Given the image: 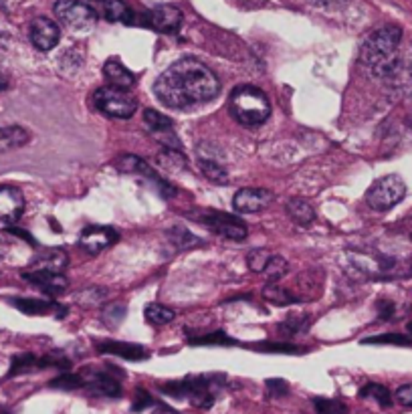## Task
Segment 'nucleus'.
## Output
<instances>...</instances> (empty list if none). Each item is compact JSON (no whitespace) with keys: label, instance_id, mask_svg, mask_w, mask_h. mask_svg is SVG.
I'll list each match as a JSON object with an SVG mask.
<instances>
[{"label":"nucleus","instance_id":"473e14b6","mask_svg":"<svg viewBox=\"0 0 412 414\" xmlns=\"http://www.w3.org/2000/svg\"><path fill=\"white\" fill-rule=\"evenodd\" d=\"M287 269H289L287 261H285L281 255H273V257H271V261L267 263L263 275H265L267 279H269V283H277L281 277L287 273Z\"/></svg>","mask_w":412,"mask_h":414},{"label":"nucleus","instance_id":"423d86ee","mask_svg":"<svg viewBox=\"0 0 412 414\" xmlns=\"http://www.w3.org/2000/svg\"><path fill=\"white\" fill-rule=\"evenodd\" d=\"M55 15L65 27L73 30H87L95 25V11L81 0H57Z\"/></svg>","mask_w":412,"mask_h":414},{"label":"nucleus","instance_id":"c85d7f7f","mask_svg":"<svg viewBox=\"0 0 412 414\" xmlns=\"http://www.w3.org/2000/svg\"><path fill=\"white\" fill-rule=\"evenodd\" d=\"M263 297L267 301H271L273 305H291V303H297V297L291 296L289 289H283L277 283H267V287L263 289Z\"/></svg>","mask_w":412,"mask_h":414},{"label":"nucleus","instance_id":"412c9836","mask_svg":"<svg viewBox=\"0 0 412 414\" xmlns=\"http://www.w3.org/2000/svg\"><path fill=\"white\" fill-rule=\"evenodd\" d=\"M30 133L20 128V126H8V128H0V154L8 152V150L23 148L25 144H29Z\"/></svg>","mask_w":412,"mask_h":414},{"label":"nucleus","instance_id":"ea45409f","mask_svg":"<svg viewBox=\"0 0 412 414\" xmlns=\"http://www.w3.org/2000/svg\"><path fill=\"white\" fill-rule=\"evenodd\" d=\"M364 343H392V346H412L411 338L400 336V334H382V336H374L366 338Z\"/></svg>","mask_w":412,"mask_h":414},{"label":"nucleus","instance_id":"a19ab883","mask_svg":"<svg viewBox=\"0 0 412 414\" xmlns=\"http://www.w3.org/2000/svg\"><path fill=\"white\" fill-rule=\"evenodd\" d=\"M154 404V398L147 394V390H142V388H138L135 390V396H133V410L135 413H140V410H146L147 406H152Z\"/></svg>","mask_w":412,"mask_h":414},{"label":"nucleus","instance_id":"49530a36","mask_svg":"<svg viewBox=\"0 0 412 414\" xmlns=\"http://www.w3.org/2000/svg\"><path fill=\"white\" fill-rule=\"evenodd\" d=\"M344 2L346 0H313V4H317V6H339Z\"/></svg>","mask_w":412,"mask_h":414},{"label":"nucleus","instance_id":"7ed1b4c3","mask_svg":"<svg viewBox=\"0 0 412 414\" xmlns=\"http://www.w3.org/2000/svg\"><path fill=\"white\" fill-rule=\"evenodd\" d=\"M229 109L233 118L247 128L261 126L271 116V104L267 95L261 89L253 87V85H241V87L233 89L231 99H229Z\"/></svg>","mask_w":412,"mask_h":414},{"label":"nucleus","instance_id":"09e8293b","mask_svg":"<svg viewBox=\"0 0 412 414\" xmlns=\"http://www.w3.org/2000/svg\"><path fill=\"white\" fill-rule=\"evenodd\" d=\"M6 85H8V81H6V77L0 73V91H4L6 89Z\"/></svg>","mask_w":412,"mask_h":414},{"label":"nucleus","instance_id":"20e7f679","mask_svg":"<svg viewBox=\"0 0 412 414\" xmlns=\"http://www.w3.org/2000/svg\"><path fill=\"white\" fill-rule=\"evenodd\" d=\"M93 105L109 118L130 119L138 111V99L128 89L105 85L93 93Z\"/></svg>","mask_w":412,"mask_h":414},{"label":"nucleus","instance_id":"39448f33","mask_svg":"<svg viewBox=\"0 0 412 414\" xmlns=\"http://www.w3.org/2000/svg\"><path fill=\"white\" fill-rule=\"evenodd\" d=\"M406 196V184L404 180L396 174H388V176L378 178L366 193L370 208L384 212L396 207L398 202H402V198Z\"/></svg>","mask_w":412,"mask_h":414},{"label":"nucleus","instance_id":"f257e3e1","mask_svg":"<svg viewBox=\"0 0 412 414\" xmlns=\"http://www.w3.org/2000/svg\"><path fill=\"white\" fill-rule=\"evenodd\" d=\"M221 91L217 75L196 59H180L164 71L156 83V97L170 109H186L206 104Z\"/></svg>","mask_w":412,"mask_h":414},{"label":"nucleus","instance_id":"f704fd0d","mask_svg":"<svg viewBox=\"0 0 412 414\" xmlns=\"http://www.w3.org/2000/svg\"><path fill=\"white\" fill-rule=\"evenodd\" d=\"M271 251H267V249H255V251H250L247 255V265L253 273H263L265 271L267 263L271 261Z\"/></svg>","mask_w":412,"mask_h":414},{"label":"nucleus","instance_id":"2eb2a0df","mask_svg":"<svg viewBox=\"0 0 412 414\" xmlns=\"http://www.w3.org/2000/svg\"><path fill=\"white\" fill-rule=\"evenodd\" d=\"M23 279L39 287L47 296H59L69 285L63 273H47V271H25Z\"/></svg>","mask_w":412,"mask_h":414},{"label":"nucleus","instance_id":"aec40b11","mask_svg":"<svg viewBox=\"0 0 412 414\" xmlns=\"http://www.w3.org/2000/svg\"><path fill=\"white\" fill-rule=\"evenodd\" d=\"M16 310L29 315H47V313H55L57 317H63L67 310H63L61 305L53 303V301H44V299H15Z\"/></svg>","mask_w":412,"mask_h":414},{"label":"nucleus","instance_id":"5701e85b","mask_svg":"<svg viewBox=\"0 0 412 414\" xmlns=\"http://www.w3.org/2000/svg\"><path fill=\"white\" fill-rule=\"evenodd\" d=\"M166 237L176 247L178 251H188V249H196V247H202L205 245V241H200L186 226H172L166 233Z\"/></svg>","mask_w":412,"mask_h":414},{"label":"nucleus","instance_id":"37998d69","mask_svg":"<svg viewBox=\"0 0 412 414\" xmlns=\"http://www.w3.org/2000/svg\"><path fill=\"white\" fill-rule=\"evenodd\" d=\"M394 398H396L398 404L412 408V384L400 386L396 390V394H394Z\"/></svg>","mask_w":412,"mask_h":414},{"label":"nucleus","instance_id":"79ce46f5","mask_svg":"<svg viewBox=\"0 0 412 414\" xmlns=\"http://www.w3.org/2000/svg\"><path fill=\"white\" fill-rule=\"evenodd\" d=\"M267 388L271 392V396H285L289 392V386L285 380L281 378H275V380H267Z\"/></svg>","mask_w":412,"mask_h":414},{"label":"nucleus","instance_id":"c9c22d12","mask_svg":"<svg viewBox=\"0 0 412 414\" xmlns=\"http://www.w3.org/2000/svg\"><path fill=\"white\" fill-rule=\"evenodd\" d=\"M53 388H61V390H75V388H83L85 382L81 378V374H71V372H63L59 378L51 380Z\"/></svg>","mask_w":412,"mask_h":414},{"label":"nucleus","instance_id":"f8f14e48","mask_svg":"<svg viewBox=\"0 0 412 414\" xmlns=\"http://www.w3.org/2000/svg\"><path fill=\"white\" fill-rule=\"evenodd\" d=\"M386 87L390 89L398 99H411L412 97V63L402 59L392 67V71L382 79Z\"/></svg>","mask_w":412,"mask_h":414},{"label":"nucleus","instance_id":"393cba45","mask_svg":"<svg viewBox=\"0 0 412 414\" xmlns=\"http://www.w3.org/2000/svg\"><path fill=\"white\" fill-rule=\"evenodd\" d=\"M144 121H146L147 130L156 135H172V128H174V121L172 118L164 116L156 109H144Z\"/></svg>","mask_w":412,"mask_h":414},{"label":"nucleus","instance_id":"ddd939ff","mask_svg":"<svg viewBox=\"0 0 412 414\" xmlns=\"http://www.w3.org/2000/svg\"><path fill=\"white\" fill-rule=\"evenodd\" d=\"M81 378H83V382H85L89 390L93 394H97V396H107V398H119L121 396V386L111 376V372L85 368V370L81 372Z\"/></svg>","mask_w":412,"mask_h":414},{"label":"nucleus","instance_id":"a211bd4d","mask_svg":"<svg viewBox=\"0 0 412 414\" xmlns=\"http://www.w3.org/2000/svg\"><path fill=\"white\" fill-rule=\"evenodd\" d=\"M67 267V252L61 249H47L43 255L30 261L27 271H47V273H63Z\"/></svg>","mask_w":412,"mask_h":414},{"label":"nucleus","instance_id":"f03ea898","mask_svg":"<svg viewBox=\"0 0 412 414\" xmlns=\"http://www.w3.org/2000/svg\"><path fill=\"white\" fill-rule=\"evenodd\" d=\"M402 41V29L396 25H386L376 29L360 47V63L376 79H384L400 61L398 44Z\"/></svg>","mask_w":412,"mask_h":414},{"label":"nucleus","instance_id":"3c124183","mask_svg":"<svg viewBox=\"0 0 412 414\" xmlns=\"http://www.w3.org/2000/svg\"><path fill=\"white\" fill-rule=\"evenodd\" d=\"M408 334L412 336V322H408Z\"/></svg>","mask_w":412,"mask_h":414},{"label":"nucleus","instance_id":"bb28decb","mask_svg":"<svg viewBox=\"0 0 412 414\" xmlns=\"http://www.w3.org/2000/svg\"><path fill=\"white\" fill-rule=\"evenodd\" d=\"M198 168L205 174L206 180L214 182V184H226L229 182V174L217 160L210 158H198Z\"/></svg>","mask_w":412,"mask_h":414},{"label":"nucleus","instance_id":"0eeeda50","mask_svg":"<svg viewBox=\"0 0 412 414\" xmlns=\"http://www.w3.org/2000/svg\"><path fill=\"white\" fill-rule=\"evenodd\" d=\"M192 219L200 221L205 226H208L214 235L231 241H243L247 237V226L235 214L229 212H217V210H206L205 214H194Z\"/></svg>","mask_w":412,"mask_h":414},{"label":"nucleus","instance_id":"4c0bfd02","mask_svg":"<svg viewBox=\"0 0 412 414\" xmlns=\"http://www.w3.org/2000/svg\"><path fill=\"white\" fill-rule=\"evenodd\" d=\"M257 350H261V352H271V354H275V352H279V354H297V352H301V348L299 346H293V343H287V341H263V343H257L255 346Z\"/></svg>","mask_w":412,"mask_h":414},{"label":"nucleus","instance_id":"8fccbe9b","mask_svg":"<svg viewBox=\"0 0 412 414\" xmlns=\"http://www.w3.org/2000/svg\"><path fill=\"white\" fill-rule=\"evenodd\" d=\"M0 414H11V413H8L6 408H2V406H0Z\"/></svg>","mask_w":412,"mask_h":414},{"label":"nucleus","instance_id":"a18cd8bd","mask_svg":"<svg viewBox=\"0 0 412 414\" xmlns=\"http://www.w3.org/2000/svg\"><path fill=\"white\" fill-rule=\"evenodd\" d=\"M11 233H13V235H18V237H23V238H25V241H27V243H29V245H32V247L37 245V243H35V238L30 237L29 233H25V231H20V229H11Z\"/></svg>","mask_w":412,"mask_h":414},{"label":"nucleus","instance_id":"e433bc0d","mask_svg":"<svg viewBox=\"0 0 412 414\" xmlns=\"http://www.w3.org/2000/svg\"><path fill=\"white\" fill-rule=\"evenodd\" d=\"M188 341H190L192 346H233V343H236L224 331H214V334H208V336H202V338H192Z\"/></svg>","mask_w":412,"mask_h":414},{"label":"nucleus","instance_id":"dca6fc26","mask_svg":"<svg viewBox=\"0 0 412 414\" xmlns=\"http://www.w3.org/2000/svg\"><path fill=\"white\" fill-rule=\"evenodd\" d=\"M25 210V196L15 186H0V221L16 222Z\"/></svg>","mask_w":412,"mask_h":414},{"label":"nucleus","instance_id":"7c9ffc66","mask_svg":"<svg viewBox=\"0 0 412 414\" xmlns=\"http://www.w3.org/2000/svg\"><path fill=\"white\" fill-rule=\"evenodd\" d=\"M360 396L362 398H372L376 400L380 406L384 408H388L390 404H392V394H390V390L382 384H376V382H370L366 384L362 390H360Z\"/></svg>","mask_w":412,"mask_h":414},{"label":"nucleus","instance_id":"4be33fe9","mask_svg":"<svg viewBox=\"0 0 412 414\" xmlns=\"http://www.w3.org/2000/svg\"><path fill=\"white\" fill-rule=\"evenodd\" d=\"M103 16L111 23H126L132 25L135 20L133 11L123 2V0H102Z\"/></svg>","mask_w":412,"mask_h":414},{"label":"nucleus","instance_id":"c756f323","mask_svg":"<svg viewBox=\"0 0 412 414\" xmlns=\"http://www.w3.org/2000/svg\"><path fill=\"white\" fill-rule=\"evenodd\" d=\"M308 319V313H291V315H287V317L281 322L279 327H277V331H279L281 336H293V334H299V331H303V329L309 326Z\"/></svg>","mask_w":412,"mask_h":414},{"label":"nucleus","instance_id":"2f4dec72","mask_svg":"<svg viewBox=\"0 0 412 414\" xmlns=\"http://www.w3.org/2000/svg\"><path fill=\"white\" fill-rule=\"evenodd\" d=\"M126 305L123 303H109V305H105L102 311V322L107 327H111V329H116L119 327V324L123 322V317H126Z\"/></svg>","mask_w":412,"mask_h":414},{"label":"nucleus","instance_id":"6e6552de","mask_svg":"<svg viewBox=\"0 0 412 414\" xmlns=\"http://www.w3.org/2000/svg\"><path fill=\"white\" fill-rule=\"evenodd\" d=\"M116 166H118L119 172L140 174V176L147 178L150 182H154V184H156V188H158V193L162 194L164 198H170V196H174V194H176V188H174L172 184H168L164 178L158 176V174L152 170V166H150L146 160H142V158H138V156H133V154L119 156L118 160H116Z\"/></svg>","mask_w":412,"mask_h":414},{"label":"nucleus","instance_id":"603ef678","mask_svg":"<svg viewBox=\"0 0 412 414\" xmlns=\"http://www.w3.org/2000/svg\"><path fill=\"white\" fill-rule=\"evenodd\" d=\"M411 238H412V235H411Z\"/></svg>","mask_w":412,"mask_h":414},{"label":"nucleus","instance_id":"1a4fd4ad","mask_svg":"<svg viewBox=\"0 0 412 414\" xmlns=\"http://www.w3.org/2000/svg\"><path fill=\"white\" fill-rule=\"evenodd\" d=\"M142 25L147 29L156 30V32L170 35V32H176L180 29L182 13H180V8L172 6V4H160V6L146 11L142 15Z\"/></svg>","mask_w":412,"mask_h":414},{"label":"nucleus","instance_id":"de8ad7c7","mask_svg":"<svg viewBox=\"0 0 412 414\" xmlns=\"http://www.w3.org/2000/svg\"><path fill=\"white\" fill-rule=\"evenodd\" d=\"M154 414H180L176 410H172V408H168V406H160V408H156Z\"/></svg>","mask_w":412,"mask_h":414},{"label":"nucleus","instance_id":"9b49d317","mask_svg":"<svg viewBox=\"0 0 412 414\" xmlns=\"http://www.w3.org/2000/svg\"><path fill=\"white\" fill-rule=\"evenodd\" d=\"M29 37L30 43L35 44L39 51H51V49H55L57 43H59V25L53 23L51 18L39 16V18H35V20L30 23Z\"/></svg>","mask_w":412,"mask_h":414},{"label":"nucleus","instance_id":"a878e982","mask_svg":"<svg viewBox=\"0 0 412 414\" xmlns=\"http://www.w3.org/2000/svg\"><path fill=\"white\" fill-rule=\"evenodd\" d=\"M156 160L168 172H180V170H186L188 168L186 156L178 148H162L158 152V158Z\"/></svg>","mask_w":412,"mask_h":414},{"label":"nucleus","instance_id":"58836bf2","mask_svg":"<svg viewBox=\"0 0 412 414\" xmlns=\"http://www.w3.org/2000/svg\"><path fill=\"white\" fill-rule=\"evenodd\" d=\"M315 410L317 414H346L348 408L339 402V400H329V398H315Z\"/></svg>","mask_w":412,"mask_h":414},{"label":"nucleus","instance_id":"72a5a7b5","mask_svg":"<svg viewBox=\"0 0 412 414\" xmlns=\"http://www.w3.org/2000/svg\"><path fill=\"white\" fill-rule=\"evenodd\" d=\"M35 368H41L39 366V358L32 354H18L13 358V366H11V376L16 374H23V372L35 370Z\"/></svg>","mask_w":412,"mask_h":414},{"label":"nucleus","instance_id":"c03bdc74","mask_svg":"<svg viewBox=\"0 0 412 414\" xmlns=\"http://www.w3.org/2000/svg\"><path fill=\"white\" fill-rule=\"evenodd\" d=\"M378 311H380V319H390L394 315V303L384 299L378 303Z\"/></svg>","mask_w":412,"mask_h":414},{"label":"nucleus","instance_id":"b1692460","mask_svg":"<svg viewBox=\"0 0 412 414\" xmlns=\"http://www.w3.org/2000/svg\"><path fill=\"white\" fill-rule=\"evenodd\" d=\"M285 210L301 226H308V224L315 221V210H313V207L309 205L305 198H291V200H287Z\"/></svg>","mask_w":412,"mask_h":414},{"label":"nucleus","instance_id":"9d476101","mask_svg":"<svg viewBox=\"0 0 412 414\" xmlns=\"http://www.w3.org/2000/svg\"><path fill=\"white\" fill-rule=\"evenodd\" d=\"M119 241V235L111 226H87L83 229L81 237H79V247L89 255H97L105 251L109 247H114Z\"/></svg>","mask_w":412,"mask_h":414},{"label":"nucleus","instance_id":"cd10ccee","mask_svg":"<svg viewBox=\"0 0 412 414\" xmlns=\"http://www.w3.org/2000/svg\"><path fill=\"white\" fill-rule=\"evenodd\" d=\"M144 315H146L147 324H152V326H166L174 319L176 313H174V310L160 305V303H150L144 311Z\"/></svg>","mask_w":412,"mask_h":414},{"label":"nucleus","instance_id":"f3484780","mask_svg":"<svg viewBox=\"0 0 412 414\" xmlns=\"http://www.w3.org/2000/svg\"><path fill=\"white\" fill-rule=\"evenodd\" d=\"M97 352L99 354H109L123 358V360H132V362H140V360H146L147 350L138 346V343H126V341H102L97 343Z\"/></svg>","mask_w":412,"mask_h":414},{"label":"nucleus","instance_id":"4468645a","mask_svg":"<svg viewBox=\"0 0 412 414\" xmlns=\"http://www.w3.org/2000/svg\"><path fill=\"white\" fill-rule=\"evenodd\" d=\"M273 202V193L265 188H243L235 194L233 207L236 212L249 214V212H259Z\"/></svg>","mask_w":412,"mask_h":414},{"label":"nucleus","instance_id":"6ab92c4d","mask_svg":"<svg viewBox=\"0 0 412 414\" xmlns=\"http://www.w3.org/2000/svg\"><path fill=\"white\" fill-rule=\"evenodd\" d=\"M103 75L111 87L130 89L135 85V75L130 69H126L118 59H109L103 65Z\"/></svg>","mask_w":412,"mask_h":414}]
</instances>
